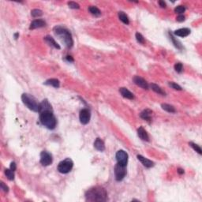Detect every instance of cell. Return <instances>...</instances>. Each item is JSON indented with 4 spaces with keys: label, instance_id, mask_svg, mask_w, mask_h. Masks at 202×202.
I'll use <instances>...</instances> for the list:
<instances>
[{
    "label": "cell",
    "instance_id": "cell-34",
    "mask_svg": "<svg viewBox=\"0 0 202 202\" xmlns=\"http://www.w3.org/2000/svg\"><path fill=\"white\" fill-rule=\"evenodd\" d=\"M0 186H1V189H3L4 192H8V191H9V187H8L7 185H5V183H4L1 182V183H0Z\"/></svg>",
    "mask_w": 202,
    "mask_h": 202
},
{
    "label": "cell",
    "instance_id": "cell-16",
    "mask_svg": "<svg viewBox=\"0 0 202 202\" xmlns=\"http://www.w3.org/2000/svg\"><path fill=\"white\" fill-rule=\"evenodd\" d=\"M94 147L96 150L99 151V152H103L105 150V144L100 138H96V141L94 142Z\"/></svg>",
    "mask_w": 202,
    "mask_h": 202
},
{
    "label": "cell",
    "instance_id": "cell-39",
    "mask_svg": "<svg viewBox=\"0 0 202 202\" xmlns=\"http://www.w3.org/2000/svg\"><path fill=\"white\" fill-rule=\"evenodd\" d=\"M178 173L179 174H184V170L182 169V168H179L178 169Z\"/></svg>",
    "mask_w": 202,
    "mask_h": 202
},
{
    "label": "cell",
    "instance_id": "cell-5",
    "mask_svg": "<svg viewBox=\"0 0 202 202\" xmlns=\"http://www.w3.org/2000/svg\"><path fill=\"white\" fill-rule=\"evenodd\" d=\"M73 167H74V163L72 160H70V158H66V160L61 161L58 164L57 170L59 173L67 174L72 170Z\"/></svg>",
    "mask_w": 202,
    "mask_h": 202
},
{
    "label": "cell",
    "instance_id": "cell-1",
    "mask_svg": "<svg viewBox=\"0 0 202 202\" xmlns=\"http://www.w3.org/2000/svg\"><path fill=\"white\" fill-rule=\"evenodd\" d=\"M107 193L106 189L102 187H93L89 189L85 193L87 201H106Z\"/></svg>",
    "mask_w": 202,
    "mask_h": 202
},
{
    "label": "cell",
    "instance_id": "cell-21",
    "mask_svg": "<svg viewBox=\"0 0 202 202\" xmlns=\"http://www.w3.org/2000/svg\"><path fill=\"white\" fill-rule=\"evenodd\" d=\"M150 87H151V89L153 90L155 93H158V94H160V95H162V96H165V95H166L165 92L161 89L160 87L158 86L157 85H156V84H151Z\"/></svg>",
    "mask_w": 202,
    "mask_h": 202
},
{
    "label": "cell",
    "instance_id": "cell-31",
    "mask_svg": "<svg viewBox=\"0 0 202 202\" xmlns=\"http://www.w3.org/2000/svg\"><path fill=\"white\" fill-rule=\"evenodd\" d=\"M174 70H175V71H176L177 73H179V74H181V73H182L183 70V64H182V63H180V62H178V63H176V64L174 65Z\"/></svg>",
    "mask_w": 202,
    "mask_h": 202
},
{
    "label": "cell",
    "instance_id": "cell-18",
    "mask_svg": "<svg viewBox=\"0 0 202 202\" xmlns=\"http://www.w3.org/2000/svg\"><path fill=\"white\" fill-rule=\"evenodd\" d=\"M44 111H52V105L49 103L48 99H44L40 103V112Z\"/></svg>",
    "mask_w": 202,
    "mask_h": 202
},
{
    "label": "cell",
    "instance_id": "cell-14",
    "mask_svg": "<svg viewBox=\"0 0 202 202\" xmlns=\"http://www.w3.org/2000/svg\"><path fill=\"white\" fill-rule=\"evenodd\" d=\"M138 135L139 138H141V140L145 141H149V137H148V133L146 132V130H144L142 126L139 127L138 129Z\"/></svg>",
    "mask_w": 202,
    "mask_h": 202
},
{
    "label": "cell",
    "instance_id": "cell-28",
    "mask_svg": "<svg viewBox=\"0 0 202 202\" xmlns=\"http://www.w3.org/2000/svg\"><path fill=\"white\" fill-rule=\"evenodd\" d=\"M31 15L33 17H40L43 15V11L39 9H34L31 11Z\"/></svg>",
    "mask_w": 202,
    "mask_h": 202
},
{
    "label": "cell",
    "instance_id": "cell-29",
    "mask_svg": "<svg viewBox=\"0 0 202 202\" xmlns=\"http://www.w3.org/2000/svg\"><path fill=\"white\" fill-rule=\"evenodd\" d=\"M185 11H186V7H183V6H178L174 8V12L176 13H179L180 15L184 13Z\"/></svg>",
    "mask_w": 202,
    "mask_h": 202
},
{
    "label": "cell",
    "instance_id": "cell-40",
    "mask_svg": "<svg viewBox=\"0 0 202 202\" xmlns=\"http://www.w3.org/2000/svg\"><path fill=\"white\" fill-rule=\"evenodd\" d=\"M18 36H19L18 33H15V34H14V38H15V40H17V39L18 38Z\"/></svg>",
    "mask_w": 202,
    "mask_h": 202
},
{
    "label": "cell",
    "instance_id": "cell-2",
    "mask_svg": "<svg viewBox=\"0 0 202 202\" xmlns=\"http://www.w3.org/2000/svg\"><path fill=\"white\" fill-rule=\"evenodd\" d=\"M53 32L58 38L61 40L62 42L64 43L65 45L68 48H70L73 47L74 40H73L72 34L68 29H66L64 27L58 26H55V28L53 29Z\"/></svg>",
    "mask_w": 202,
    "mask_h": 202
},
{
    "label": "cell",
    "instance_id": "cell-27",
    "mask_svg": "<svg viewBox=\"0 0 202 202\" xmlns=\"http://www.w3.org/2000/svg\"><path fill=\"white\" fill-rule=\"evenodd\" d=\"M189 145L190 146L191 148H193L194 150L198 153V154L201 155L202 154V150L201 148V147L199 146L198 144H195V143H193V142H189Z\"/></svg>",
    "mask_w": 202,
    "mask_h": 202
},
{
    "label": "cell",
    "instance_id": "cell-22",
    "mask_svg": "<svg viewBox=\"0 0 202 202\" xmlns=\"http://www.w3.org/2000/svg\"><path fill=\"white\" fill-rule=\"evenodd\" d=\"M119 19H120V21H122V22L124 23V24H125V25H129V24H130L129 17H127V15L124 13V12H122V11H119Z\"/></svg>",
    "mask_w": 202,
    "mask_h": 202
},
{
    "label": "cell",
    "instance_id": "cell-36",
    "mask_svg": "<svg viewBox=\"0 0 202 202\" xmlns=\"http://www.w3.org/2000/svg\"><path fill=\"white\" fill-rule=\"evenodd\" d=\"M16 168H17L16 164H15L14 162H12V163L10 164V169L14 171V170H16Z\"/></svg>",
    "mask_w": 202,
    "mask_h": 202
},
{
    "label": "cell",
    "instance_id": "cell-10",
    "mask_svg": "<svg viewBox=\"0 0 202 202\" xmlns=\"http://www.w3.org/2000/svg\"><path fill=\"white\" fill-rule=\"evenodd\" d=\"M133 81H134V82L138 86L141 87L143 89H148L149 85H148V82L144 80V78L139 77V76H135V77L133 78Z\"/></svg>",
    "mask_w": 202,
    "mask_h": 202
},
{
    "label": "cell",
    "instance_id": "cell-8",
    "mask_svg": "<svg viewBox=\"0 0 202 202\" xmlns=\"http://www.w3.org/2000/svg\"><path fill=\"white\" fill-rule=\"evenodd\" d=\"M52 156L47 151H43L40 153V164L43 166H49L52 164Z\"/></svg>",
    "mask_w": 202,
    "mask_h": 202
},
{
    "label": "cell",
    "instance_id": "cell-4",
    "mask_svg": "<svg viewBox=\"0 0 202 202\" xmlns=\"http://www.w3.org/2000/svg\"><path fill=\"white\" fill-rule=\"evenodd\" d=\"M21 100H22L23 103L29 110H31L32 111H35V112H40V103H38V101L32 95L28 94V93H24L21 96Z\"/></svg>",
    "mask_w": 202,
    "mask_h": 202
},
{
    "label": "cell",
    "instance_id": "cell-24",
    "mask_svg": "<svg viewBox=\"0 0 202 202\" xmlns=\"http://www.w3.org/2000/svg\"><path fill=\"white\" fill-rule=\"evenodd\" d=\"M170 40L172 41V43H173V44L174 45V47H176V48H178V49H179V50H181V49L183 48V46H182V44H181V43H180L179 40H177L176 39H174V37L172 36V34H170Z\"/></svg>",
    "mask_w": 202,
    "mask_h": 202
},
{
    "label": "cell",
    "instance_id": "cell-38",
    "mask_svg": "<svg viewBox=\"0 0 202 202\" xmlns=\"http://www.w3.org/2000/svg\"><path fill=\"white\" fill-rule=\"evenodd\" d=\"M66 59L68 62H74V58H73V57L70 56V55H67V56L66 57Z\"/></svg>",
    "mask_w": 202,
    "mask_h": 202
},
{
    "label": "cell",
    "instance_id": "cell-15",
    "mask_svg": "<svg viewBox=\"0 0 202 202\" xmlns=\"http://www.w3.org/2000/svg\"><path fill=\"white\" fill-rule=\"evenodd\" d=\"M119 93H121V95H122L123 97H125V98H126V99H133L134 98V94L130 91V90H128L126 88H120L119 89Z\"/></svg>",
    "mask_w": 202,
    "mask_h": 202
},
{
    "label": "cell",
    "instance_id": "cell-32",
    "mask_svg": "<svg viewBox=\"0 0 202 202\" xmlns=\"http://www.w3.org/2000/svg\"><path fill=\"white\" fill-rule=\"evenodd\" d=\"M169 86H170L172 89H174L175 90H179V91H181V90H183V89H182V87L180 86V85H179L178 84L174 83V82H169Z\"/></svg>",
    "mask_w": 202,
    "mask_h": 202
},
{
    "label": "cell",
    "instance_id": "cell-23",
    "mask_svg": "<svg viewBox=\"0 0 202 202\" xmlns=\"http://www.w3.org/2000/svg\"><path fill=\"white\" fill-rule=\"evenodd\" d=\"M161 107H162V108H163L164 111H166L167 112L175 113V111H175V108H174L173 106H171L170 104H167V103H163V104L161 105Z\"/></svg>",
    "mask_w": 202,
    "mask_h": 202
},
{
    "label": "cell",
    "instance_id": "cell-37",
    "mask_svg": "<svg viewBox=\"0 0 202 202\" xmlns=\"http://www.w3.org/2000/svg\"><path fill=\"white\" fill-rule=\"evenodd\" d=\"M159 5H160V7H162V8H165V7H167V5H166L164 1H159Z\"/></svg>",
    "mask_w": 202,
    "mask_h": 202
},
{
    "label": "cell",
    "instance_id": "cell-6",
    "mask_svg": "<svg viewBox=\"0 0 202 202\" xmlns=\"http://www.w3.org/2000/svg\"><path fill=\"white\" fill-rule=\"evenodd\" d=\"M126 175V167L117 164L115 167V177L116 181H122Z\"/></svg>",
    "mask_w": 202,
    "mask_h": 202
},
{
    "label": "cell",
    "instance_id": "cell-19",
    "mask_svg": "<svg viewBox=\"0 0 202 202\" xmlns=\"http://www.w3.org/2000/svg\"><path fill=\"white\" fill-rule=\"evenodd\" d=\"M44 85H50V86H53L54 88L58 89L60 86V82L59 81L55 79V78H52V79H48L44 82Z\"/></svg>",
    "mask_w": 202,
    "mask_h": 202
},
{
    "label": "cell",
    "instance_id": "cell-25",
    "mask_svg": "<svg viewBox=\"0 0 202 202\" xmlns=\"http://www.w3.org/2000/svg\"><path fill=\"white\" fill-rule=\"evenodd\" d=\"M89 10L90 13H92V14H93V15H95V16H99V15L101 14L100 10H99L97 7H93V6L89 7Z\"/></svg>",
    "mask_w": 202,
    "mask_h": 202
},
{
    "label": "cell",
    "instance_id": "cell-26",
    "mask_svg": "<svg viewBox=\"0 0 202 202\" xmlns=\"http://www.w3.org/2000/svg\"><path fill=\"white\" fill-rule=\"evenodd\" d=\"M5 174L6 176L9 180L12 181L14 179V173H13V170H12L11 169H6L5 170Z\"/></svg>",
    "mask_w": 202,
    "mask_h": 202
},
{
    "label": "cell",
    "instance_id": "cell-35",
    "mask_svg": "<svg viewBox=\"0 0 202 202\" xmlns=\"http://www.w3.org/2000/svg\"><path fill=\"white\" fill-rule=\"evenodd\" d=\"M177 21H179V22H183V21H185V16H183V15H179V16L177 17Z\"/></svg>",
    "mask_w": 202,
    "mask_h": 202
},
{
    "label": "cell",
    "instance_id": "cell-7",
    "mask_svg": "<svg viewBox=\"0 0 202 202\" xmlns=\"http://www.w3.org/2000/svg\"><path fill=\"white\" fill-rule=\"evenodd\" d=\"M116 160L118 164L126 167L128 163V154L124 150L118 151L116 153Z\"/></svg>",
    "mask_w": 202,
    "mask_h": 202
},
{
    "label": "cell",
    "instance_id": "cell-12",
    "mask_svg": "<svg viewBox=\"0 0 202 202\" xmlns=\"http://www.w3.org/2000/svg\"><path fill=\"white\" fill-rule=\"evenodd\" d=\"M46 25H47V24H46V22H45L44 20H42V19L34 20V21H32V23H31L29 29H39V28H43V27H45Z\"/></svg>",
    "mask_w": 202,
    "mask_h": 202
},
{
    "label": "cell",
    "instance_id": "cell-13",
    "mask_svg": "<svg viewBox=\"0 0 202 202\" xmlns=\"http://www.w3.org/2000/svg\"><path fill=\"white\" fill-rule=\"evenodd\" d=\"M174 34L180 37H186L190 34V29L188 28H183V29H179L174 31Z\"/></svg>",
    "mask_w": 202,
    "mask_h": 202
},
{
    "label": "cell",
    "instance_id": "cell-3",
    "mask_svg": "<svg viewBox=\"0 0 202 202\" xmlns=\"http://www.w3.org/2000/svg\"><path fill=\"white\" fill-rule=\"evenodd\" d=\"M40 122L48 130H54L57 125V119L53 111H44L40 113Z\"/></svg>",
    "mask_w": 202,
    "mask_h": 202
},
{
    "label": "cell",
    "instance_id": "cell-11",
    "mask_svg": "<svg viewBox=\"0 0 202 202\" xmlns=\"http://www.w3.org/2000/svg\"><path fill=\"white\" fill-rule=\"evenodd\" d=\"M137 157H138V160L140 161L141 164H143L145 167H147V168H150V167H152L154 166V162H152V161L148 160L147 158H144L141 155H138Z\"/></svg>",
    "mask_w": 202,
    "mask_h": 202
},
{
    "label": "cell",
    "instance_id": "cell-9",
    "mask_svg": "<svg viewBox=\"0 0 202 202\" xmlns=\"http://www.w3.org/2000/svg\"><path fill=\"white\" fill-rule=\"evenodd\" d=\"M91 118V114H90L89 110L88 109H82L80 111L79 114V119L81 124L86 125L90 121Z\"/></svg>",
    "mask_w": 202,
    "mask_h": 202
},
{
    "label": "cell",
    "instance_id": "cell-33",
    "mask_svg": "<svg viewBox=\"0 0 202 202\" xmlns=\"http://www.w3.org/2000/svg\"><path fill=\"white\" fill-rule=\"evenodd\" d=\"M68 6H69V7L71 8V9H79V8H80L79 4L75 3V2H69V3H68Z\"/></svg>",
    "mask_w": 202,
    "mask_h": 202
},
{
    "label": "cell",
    "instance_id": "cell-17",
    "mask_svg": "<svg viewBox=\"0 0 202 202\" xmlns=\"http://www.w3.org/2000/svg\"><path fill=\"white\" fill-rule=\"evenodd\" d=\"M152 111L149 109H145L141 113V119H143L144 120H146L148 122H151L152 120Z\"/></svg>",
    "mask_w": 202,
    "mask_h": 202
},
{
    "label": "cell",
    "instance_id": "cell-20",
    "mask_svg": "<svg viewBox=\"0 0 202 202\" xmlns=\"http://www.w3.org/2000/svg\"><path fill=\"white\" fill-rule=\"evenodd\" d=\"M44 40L47 42V43H48V44H49L50 46H52L53 48H56V49H60V46H59V45L55 42V40L52 38V36H47L44 38Z\"/></svg>",
    "mask_w": 202,
    "mask_h": 202
},
{
    "label": "cell",
    "instance_id": "cell-30",
    "mask_svg": "<svg viewBox=\"0 0 202 202\" xmlns=\"http://www.w3.org/2000/svg\"><path fill=\"white\" fill-rule=\"evenodd\" d=\"M135 36H136V40H137V41H138V43H140V44H144V37H143V36L141 35V33L137 32V33H136V35H135Z\"/></svg>",
    "mask_w": 202,
    "mask_h": 202
}]
</instances>
